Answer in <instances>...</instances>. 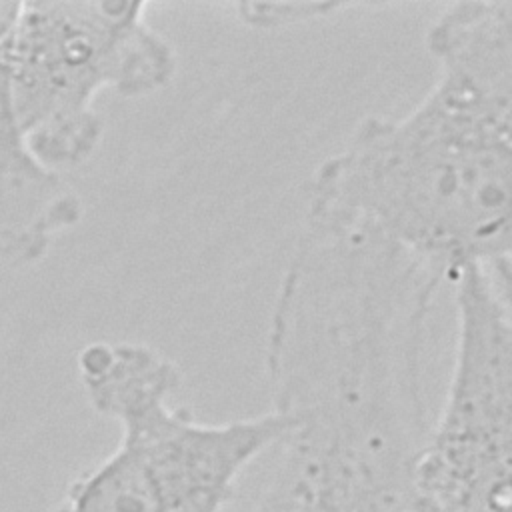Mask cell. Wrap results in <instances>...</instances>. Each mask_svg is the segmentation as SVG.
<instances>
[{"label": "cell", "instance_id": "6da1fadb", "mask_svg": "<svg viewBox=\"0 0 512 512\" xmlns=\"http://www.w3.org/2000/svg\"><path fill=\"white\" fill-rule=\"evenodd\" d=\"M436 74L402 116H368L308 184L446 278L512 254V0L456 2L426 34Z\"/></svg>", "mask_w": 512, "mask_h": 512}, {"label": "cell", "instance_id": "52a82bcc", "mask_svg": "<svg viewBox=\"0 0 512 512\" xmlns=\"http://www.w3.org/2000/svg\"><path fill=\"white\" fill-rule=\"evenodd\" d=\"M344 4H242L240 16L256 28H282L302 20L328 16Z\"/></svg>", "mask_w": 512, "mask_h": 512}, {"label": "cell", "instance_id": "5b68a950", "mask_svg": "<svg viewBox=\"0 0 512 512\" xmlns=\"http://www.w3.org/2000/svg\"><path fill=\"white\" fill-rule=\"evenodd\" d=\"M448 390L416 462L426 512H512V308L482 268L454 278Z\"/></svg>", "mask_w": 512, "mask_h": 512}, {"label": "cell", "instance_id": "ba28073f", "mask_svg": "<svg viewBox=\"0 0 512 512\" xmlns=\"http://www.w3.org/2000/svg\"><path fill=\"white\" fill-rule=\"evenodd\" d=\"M506 302L510 304V308H512V286L508 288V292H506Z\"/></svg>", "mask_w": 512, "mask_h": 512}, {"label": "cell", "instance_id": "277c9868", "mask_svg": "<svg viewBox=\"0 0 512 512\" xmlns=\"http://www.w3.org/2000/svg\"><path fill=\"white\" fill-rule=\"evenodd\" d=\"M148 2H22L10 52L16 126L52 170L88 162L104 138L102 90L142 98L176 74V50L146 18Z\"/></svg>", "mask_w": 512, "mask_h": 512}, {"label": "cell", "instance_id": "3957f363", "mask_svg": "<svg viewBox=\"0 0 512 512\" xmlns=\"http://www.w3.org/2000/svg\"><path fill=\"white\" fill-rule=\"evenodd\" d=\"M80 388L120 438L72 480L48 512H228L250 466L274 446L282 420L202 422L174 404L182 372L142 342L94 340L76 356Z\"/></svg>", "mask_w": 512, "mask_h": 512}, {"label": "cell", "instance_id": "7a4b0ae2", "mask_svg": "<svg viewBox=\"0 0 512 512\" xmlns=\"http://www.w3.org/2000/svg\"><path fill=\"white\" fill-rule=\"evenodd\" d=\"M422 330L372 302L328 300L266 336L282 432L256 488L228 512H426Z\"/></svg>", "mask_w": 512, "mask_h": 512}, {"label": "cell", "instance_id": "8992f818", "mask_svg": "<svg viewBox=\"0 0 512 512\" xmlns=\"http://www.w3.org/2000/svg\"><path fill=\"white\" fill-rule=\"evenodd\" d=\"M82 216L78 192L34 156L14 110L0 104V266L22 268L42 260Z\"/></svg>", "mask_w": 512, "mask_h": 512}]
</instances>
